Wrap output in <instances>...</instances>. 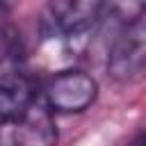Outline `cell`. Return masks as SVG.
Returning a JSON list of instances; mask_svg holds the SVG:
<instances>
[{
	"mask_svg": "<svg viewBox=\"0 0 146 146\" xmlns=\"http://www.w3.org/2000/svg\"><path fill=\"white\" fill-rule=\"evenodd\" d=\"M107 0H48L41 11V34L46 39H78L103 16Z\"/></svg>",
	"mask_w": 146,
	"mask_h": 146,
	"instance_id": "1",
	"label": "cell"
},
{
	"mask_svg": "<svg viewBox=\"0 0 146 146\" xmlns=\"http://www.w3.org/2000/svg\"><path fill=\"white\" fill-rule=\"evenodd\" d=\"M107 71L116 82H135L146 75V11L123 25L107 55Z\"/></svg>",
	"mask_w": 146,
	"mask_h": 146,
	"instance_id": "2",
	"label": "cell"
},
{
	"mask_svg": "<svg viewBox=\"0 0 146 146\" xmlns=\"http://www.w3.org/2000/svg\"><path fill=\"white\" fill-rule=\"evenodd\" d=\"M57 128L46 103L34 100L27 110L0 119V146H55Z\"/></svg>",
	"mask_w": 146,
	"mask_h": 146,
	"instance_id": "3",
	"label": "cell"
},
{
	"mask_svg": "<svg viewBox=\"0 0 146 146\" xmlns=\"http://www.w3.org/2000/svg\"><path fill=\"white\" fill-rule=\"evenodd\" d=\"M98 96V84L84 71H62L43 87V103L50 112L78 114L84 112Z\"/></svg>",
	"mask_w": 146,
	"mask_h": 146,
	"instance_id": "4",
	"label": "cell"
},
{
	"mask_svg": "<svg viewBox=\"0 0 146 146\" xmlns=\"http://www.w3.org/2000/svg\"><path fill=\"white\" fill-rule=\"evenodd\" d=\"M34 100H36V89L27 73L18 68H9L0 73V119L27 110Z\"/></svg>",
	"mask_w": 146,
	"mask_h": 146,
	"instance_id": "5",
	"label": "cell"
},
{
	"mask_svg": "<svg viewBox=\"0 0 146 146\" xmlns=\"http://www.w3.org/2000/svg\"><path fill=\"white\" fill-rule=\"evenodd\" d=\"M107 7L125 25V23L135 21L141 11H146V0H107Z\"/></svg>",
	"mask_w": 146,
	"mask_h": 146,
	"instance_id": "6",
	"label": "cell"
},
{
	"mask_svg": "<svg viewBox=\"0 0 146 146\" xmlns=\"http://www.w3.org/2000/svg\"><path fill=\"white\" fill-rule=\"evenodd\" d=\"M9 9H11V0H0V25L7 21V16H9Z\"/></svg>",
	"mask_w": 146,
	"mask_h": 146,
	"instance_id": "7",
	"label": "cell"
},
{
	"mask_svg": "<svg viewBox=\"0 0 146 146\" xmlns=\"http://www.w3.org/2000/svg\"><path fill=\"white\" fill-rule=\"evenodd\" d=\"M128 146H146V130H144V132H139V135H137Z\"/></svg>",
	"mask_w": 146,
	"mask_h": 146,
	"instance_id": "8",
	"label": "cell"
}]
</instances>
